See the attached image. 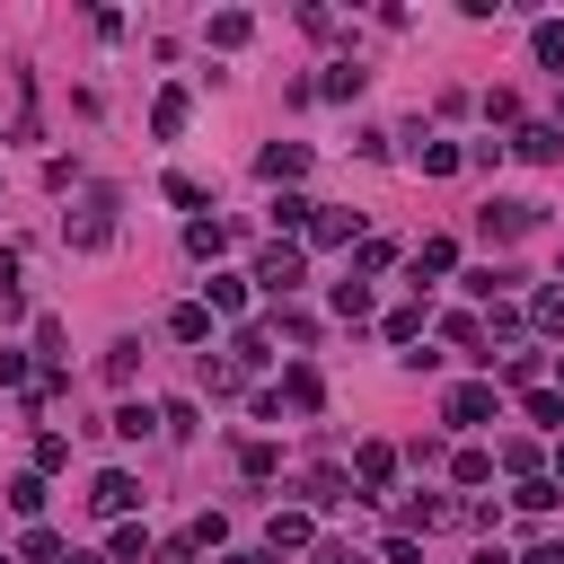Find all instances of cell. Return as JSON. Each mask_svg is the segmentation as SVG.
I'll use <instances>...</instances> for the list:
<instances>
[{
	"label": "cell",
	"mask_w": 564,
	"mask_h": 564,
	"mask_svg": "<svg viewBox=\"0 0 564 564\" xmlns=\"http://www.w3.org/2000/svg\"><path fill=\"white\" fill-rule=\"evenodd\" d=\"M0 564H9V555H0Z\"/></svg>",
	"instance_id": "7bdbcfd3"
},
{
	"label": "cell",
	"mask_w": 564,
	"mask_h": 564,
	"mask_svg": "<svg viewBox=\"0 0 564 564\" xmlns=\"http://www.w3.org/2000/svg\"><path fill=\"white\" fill-rule=\"evenodd\" d=\"M511 150L546 167V159H564V123H520V132H511Z\"/></svg>",
	"instance_id": "30bf717a"
},
{
	"label": "cell",
	"mask_w": 564,
	"mask_h": 564,
	"mask_svg": "<svg viewBox=\"0 0 564 564\" xmlns=\"http://www.w3.org/2000/svg\"><path fill=\"white\" fill-rule=\"evenodd\" d=\"M88 502H97V511H106V520H123V511H132V502H141V485H132V476H123V467H106V476H97V485H88Z\"/></svg>",
	"instance_id": "ba28073f"
},
{
	"label": "cell",
	"mask_w": 564,
	"mask_h": 564,
	"mask_svg": "<svg viewBox=\"0 0 564 564\" xmlns=\"http://www.w3.org/2000/svg\"><path fill=\"white\" fill-rule=\"evenodd\" d=\"M352 476H361V485H388V476H397V449H388V441H361V449H352Z\"/></svg>",
	"instance_id": "5bb4252c"
},
{
	"label": "cell",
	"mask_w": 564,
	"mask_h": 564,
	"mask_svg": "<svg viewBox=\"0 0 564 564\" xmlns=\"http://www.w3.org/2000/svg\"><path fill=\"white\" fill-rule=\"evenodd\" d=\"M238 467H247V476H256V485H264V476H273V467H282V449H273V441H247V449H238Z\"/></svg>",
	"instance_id": "f1b7e54d"
},
{
	"label": "cell",
	"mask_w": 564,
	"mask_h": 564,
	"mask_svg": "<svg viewBox=\"0 0 564 564\" xmlns=\"http://www.w3.org/2000/svg\"><path fill=\"white\" fill-rule=\"evenodd\" d=\"M300 546H308V511H273V520H264V555L282 564V555H300Z\"/></svg>",
	"instance_id": "9c48e42d"
},
{
	"label": "cell",
	"mask_w": 564,
	"mask_h": 564,
	"mask_svg": "<svg viewBox=\"0 0 564 564\" xmlns=\"http://www.w3.org/2000/svg\"><path fill=\"white\" fill-rule=\"evenodd\" d=\"M247 282H264V291H273V300H282V291H291V282H300V247H264V256H256V273H247Z\"/></svg>",
	"instance_id": "5b68a950"
},
{
	"label": "cell",
	"mask_w": 564,
	"mask_h": 564,
	"mask_svg": "<svg viewBox=\"0 0 564 564\" xmlns=\"http://www.w3.org/2000/svg\"><path fill=\"white\" fill-rule=\"evenodd\" d=\"M529 423H546V432H564V397H555V388H529Z\"/></svg>",
	"instance_id": "83f0119b"
},
{
	"label": "cell",
	"mask_w": 564,
	"mask_h": 564,
	"mask_svg": "<svg viewBox=\"0 0 564 564\" xmlns=\"http://www.w3.org/2000/svg\"><path fill=\"white\" fill-rule=\"evenodd\" d=\"M247 35H256V26H247V9H220V18H212V44H220V53H238Z\"/></svg>",
	"instance_id": "ffe728a7"
},
{
	"label": "cell",
	"mask_w": 564,
	"mask_h": 564,
	"mask_svg": "<svg viewBox=\"0 0 564 564\" xmlns=\"http://www.w3.org/2000/svg\"><path fill=\"white\" fill-rule=\"evenodd\" d=\"M555 485H564V441H555Z\"/></svg>",
	"instance_id": "ab89813d"
},
{
	"label": "cell",
	"mask_w": 564,
	"mask_h": 564,
	"mask_svg": "<svg viewBox=\"0 0 564 564\" xmlns=\"http://www.w3.org/2000/svg\"><path fill=\"white\" fill-rule=\"evenodd\" d=\"M18 555H26V564H70V555H62V538H53V529H26V546H18Z\"/></svg>",
	"instance_id": "1f68e13d"
},
{
	"label": "cell",
	"mask_w": 564,
	"mask_h": 564,
	"mask_svg": "<svg viewBox=\"0 0 564 564\" xmlns=\"http://www.w3.org/2000/svg\"><path fill=\"white\" fill-rule=\"evenodd\" d=\"M282 405H291V414H317V405H326V379H317L308 361H291V370H282Z\"/></svg>",
	"instance_id": "8992f818"
},
{
	"label": "cell",
	"mask_w": 564,
	"mask_h": 564,
	"mask_svg": "<svg viewBox=\"0 0 564 564\" xmlns=\"http://www.w3.org/2000/svg\"><path fill=\"white\" fill-rule=\"evenodd\" d=\"M361 79H370V70H361V62H335V70H326V79H317V97H361Z\"/></svg>",
	"instance_id": "44dd1931"
},
{
	"label": "cell",
	"mask_w": 564,
	"mask_h": 564,
	"mask_svg": "<svg viewBox=\"0 0 564 564\" xmlns=\"http://www.w3.org/2000/svg\"><path fill=\"white\" fill-rule=\"evenodd\" d=\"M529 326H538V335H564V291H538V300H529Z\"/></svg>",
	"instance_id": "d4e9b609"
},
{
	"label": "cell",
	"mask_w": 564,
	"mask_h": 564,
	"mask_svg": "<svg viewBox=\"0 0 564 564\" xmlns=\"http://www.w3.org/2000/svg\"><path fill=\"white\" fill-rule=\"evenodd\" d=\"M150 564H194V538H167V546H150Z\"/></svg>",
	"instance_id": "e575fe53"
},
{
	"label": "cell",
	"mask_w": 564,
	"mask_h": 564,
	"mask_svg": "<svg viewBox=\"0 0 564 564\" xmlns=\"http://www.w3.org/2000/svg\"><path fill=\"white\" fill-rule=\"evenodd\" d=\"M476 229H485V238H529V229H538V203H520V194H494V203L476 212Z\"/></svg>",
	"instance_id": "7a4b0ae2"
},
{
	"label": "cell",
	"mask_w": 564,
	"mask_h": 564,
	"mask_svg": "<svg viewBox=\"0 0 564 564\" xmlns=\"http://www.w3.org/2000/svg\"><path fill=\"white\" fill-rule=\"evenodd\" d=\"M317 564H370L361 546H317Z\"/></svg>",
	"instance_id": "8d00e7d4"
},
{
	"label": "cell",
	"mask_w": 564,
	"mask_h": 564,
	"mask_svg": "<svg viewBox=\"0 0 564 564\" xmlns=\"http://www.w3.org/2000/svg\"><path fill=\"white\" fill-rule=\"evenodd\" d=\"M308 238H317V247H352V238H361V212H335V203H317Z\"/></svg>",
	"instance_id": "8fae6325"
},
{
	"label": "cell",
	"mask_w": 564,
	"mask_h": 564,
	"mask_svg": "<svg viewBox=\"0 0 564 564\" xmlns=\"http://www.w3.org/2000/svg\"><path fill=\"white\" fill-rule=\"evenodd\" d=\"M335 317H352V326L370 317V282H361V273H344V282H335Z\"/></svg>",
	"instance_id": "e0dca14e"
},
{
	"label": "cell",
	"mask_w": 564,
	"mask_h": 564,
	"mask_svg": "<svg viewBox=\"0 0 564 564\" xmlns=\"http://www.w3.org/2000/svg\"><path fill=\"white\" fill-rule=\"evenodd\" d=\"M555 379H564V361H555Z\"/></svg>",
	"instance_id": "b9f144b4"
},
{
	"label": "cell",
	"mask_w": 564,
	"mask_h": 564,
	"mask_svg": "<svg viewBox=\"0 0 564 564\" xmlns=\"http://www.w3.org/2000/svg\"><path fill=\"white\" fill-rule=\"evenodd\" d=\"M220 564H273V555H220Z\"/></svg>",
	"instance_id": "f35d334b"
},
{
	"label": "cell",
	"mask_w": 564,
	"mask_h": 564,
	"mask_svg": "<svg viewBox=\"0 0 564 564\" xmlns=\"http://www.w3.org/2000/svg\"><path fill=\"white\" fill-rule=\"evenodd\" d=\"M62 247H79V256L115 247V194H106V185H88V194L62 212Z\"/></svg>",
	"instance_id": "6da1fadb"
},
{
	"label": "cell",
	"mask_w": 564,
	"mask_h": 564,
	"mask_svg": "<svg viewBox=\"0 0 564 564\" xmlns=\"http://www.w3.org/2000/svg\"><path fill=\"white\" fill-rule=\"evenodd\" d=\"M167 335H176V344H212V308H203V300H185V308L167 317Z\"/></svg>",
	"instance_id": "2e32d148"
},
{
	"label": "cell",
	"mask_w": 564,
	"mask_h": 564,
	"mask_svg": "<svg viewBox=\"0 0 564 564\" xmlns=\"http://www.w3.org/2000/svg\"><path fill=\"white\" fill-rule=\"evenodd\" d=\"M35 352H44L53 370H62V317H35Z\"/></svg>",
	"instance_id": "836d02e7"
},
{
	"label": "cell",
	"mask_w": 564,
	"mask_h": 564,
	"mask_svg": "<svg viewBox=\"0 0 564 564\" xmlns=\"http://www.w3.org/2000/svg\"><path fill=\"white\" fill-rule=\"evenodd\" d=\"M449 264H458V238H423V256H414V282H423V273H449Z\"/></svg>",
	"instance_id": "603a6c76"
},
{
	"label": "cell",
	"mask_w": 564,
	"mask_h": 564,
	"mask_svg": "<svg viewBox=\"0 0 564 564\" xmlns=\"http://www.w3.org/2000/svg\"><path fill=\"white\" fill-rule=\"evenodd\" d=\"M300 167H308V141H273V150H256V176H264V185H291Z\"/></svg>",
	"instance_id": "277c9868"
},
{
	"label": "cell",
	"mask_w": 564,
	"mask_h": 564,
	"mask_svg": "<svg viewBox=\"0 0 564 564\" xmlns=\"http://www.w3.org/2000/svg\"><path fill=\"white\" fill-rule=\"evenodd\" d=\"M203 308L238 317V308H247V282H238V273H212V282H203Z\"/></svg>",
	"instance_id": "9a60e30c"
},
{
	"label": "cell",
	"mask_w": 564,
	"mask_h": 564,
	"mask_svg": "<svg viewBox=\"0 0 564 564\" xmlns=\"http://www.w3.org/2000/svg\"><path fill=\"white\" fill-rule=\"evenodd\" d=\"M308 220H317V203H308V194H291V185H282V203H273V229H308Z\"/></svg>",
	"instance_id": "7402d4cb"
},
{
	"label": "cell",
	"mask_w": 564,
	"mask_h": 564,
	"mask_svg": "<svg viewBox=\"0 0 564 564\" xmlns=\"http://www.w3.org/2000/svg\"><path fill=\"white\" fill-rule=\"evenodd\" d=\"M308 502H326V511L352 502V476H344V467H317V476H308Z\"/></svg>",
	"instance_id": "ac0fdd59"
},
{
	"label": "cell",
	"mask_w": 564,
	"mask_h": 564,
	"mask_svg": "<svg viewBox=\"0 0 564 564\" xmlns=\"http://www.w3.org/2000/svg\"><path fill=\"white\" fill-rule=\"evenodd\" d=\"M141 555H150V538L123 520V529H115V546H106V564H141Z\"/></svg>",
	"instance_id": "4dcf8cb0"
},
{
	"label": "cell",
	"mask_w": 564,
	"mask_h": 564,
	"mask_svg": "<svg viewBox=\"0 0 564 564\" xmlns=\"http://www.w3.org/2000/svg\"><path fill=\"white\" fill-rule=\"evenodd\" d=\"M405 159H414V167H423V176H458V150H449V141H441V132H423V123H414V132H405Z\"/></svg>",
	"instance_id": "3957f363"
},
{
	"label": "cell",
	"mask_w": 564,
	"mask_h": 564,
	"mask_svg": "<svg viewBox=\"0 0 564 564\" xmlns=\"http://www.w3.org/2000/svg\"><path fill=\"white\" fill-rule=\"evenodd\" d=\"M185 115H194V97H185V88H159V106H150V132H159V141H176V132H185Z\"/></svg>",
	"instance_id": "7c38bea8"
},
{
	"label": "cell",
	"mask_w": 564,
	"mask_h": 564,
	"mask_svg": "<svg viewBox=\"0 0 564 564\" xmlns=\"http://www.w3.org/2000/svg\"><path fill=\"white\" fill-rule=\"evenodd\" d=\"M449 476H458V485H485V476H494V449H458Z\"/></svg>",
	"instance_id": "f546056e"
},
{
	"label": "cell",
	"mask_w": 564,
	"mask_h": 564,
	"mask_svg": "<svg viewBox=\"0 0 564 564\" xmlns=\"http://www.w3.org/2000/svg\"><path fill=\"white\" fill-rule=\"evenodd\" d=\"M26 379V352H0V388H18Z\"/></svg>",
	"instance_id": "d590c367"
},
{
	"label": "cell",
	"mask_w": 564,
	"mask_h": 564,
	"mask_svg": "<svg viewBox=\"0 0 564 564\" xmlns=\"http://www.w3.org/2000/svg\"><path fill=\"white\" fill-rule=\"evenodd\" d=\"M520 564H564V546H529V555H520Z\"/></svg>",
	"instance_id": "74e56055"
},
{
	"label": "cell",
	"mask_w": 564,
	"mask_h": 564,
	"mask_svg": "<svg viewBox=\"0 0 564 564\" xmlns=\"http://www.w3.org/2000/svg\"><path fill=\"white\" fill-rule=\"evenodd\" d=\"M555 494H564V485H555V476H529V485H520V494H511V502H520V511H546V502H555Z\"/></svg>",
	"instance_id": "d6a6232c"
},
{
	"label": "cell",
	"mask_w": 564,
	"mask_h": 564,
	"mask_svg": "<svg viewBox=\"0 0 564 564\" xmlns=\"http://www.w3.org/2000/svg\"><path fill=\"white\" fill-rule=\"evenodd\" d=\"M441 414H449V423H494V388H485V379H467V388H449V397H441Z\"/></svg>",
	"instance_id": "52a82bcc"
},
{
	"label": "cell",
	"mask_w": 564,
	"mask_h": 564,
	"mask_svg": "<svg viewBox=\"0 0 564 564\" xmlns=\"http://www.w3.org/2000/svg\"><path fill=\"white\" fill-rule=\"evenodd\" d=\"M70 564H106V555H70Z\"/></svg>",
	"instance_id": "60d3db41"
},
{
	"label": "cell",
	"mask_w": 564,
	"mask_h": 564,
	"mask_svg": "<svg viewBox=\"0 0 564 564\" xmlns=\"http://www.w3.org/2000/svg\"><path fill=\"white\" fill-rule=\"evenodd\" d=\"M529 44H538V62L564 79V18H538V35H529Z\"/></svg>",
	"instance_id": "d6986e66"
},
{
	"label": "cell",
	"mask_w": 564,
	"mask_h": 564,
	"mask_svg": "<svg viewBox=\"0 0 564 564\" xmlns=\"http://www.w3.org/2000/svg\"><path fill=\"white\" fill-rule=\"evenodd\" d=\"M106 432H115V441H141V432H159V414H150V405H115Z\"/></svg>",
	"instance_id": "cb8c5ba5"
},
{
	"label": "cell",
	"mask_w": 564,
	"mask_h": 564,
	"mask_svg": "<svg viewBox=\"0 0 564 564\" xmlns=\"http://www.w3.org/2000/svg\"><path fill=\"white\" fill-rule=\"evenodd\" d=\"M388 264H397V247H388V238H361V256H352V273L370 282V273H388Z\"/></svg>",
	"instance_id": "484cf974"
},
{
	"label": "cell",
	"mask_w": 564,
	"mask_h": 564,
	"mask_svg": "<svg viewBox=\"0 0 564 564\" xmlns=\"http://www.w3.org/2000/svg\"><path fill=\"white\" fill-rule=\"evenodd\" d=\"M132 370H141V344L115 335V344H106V379H132Z\"/></svg>",
	"instance_id": "4316f807"
},
{
	"label": "cell",
	"mask_w": 564,
	"mask_h": 564,
	"mask_svg": "<svg viewBox=\"0 0 564 564\" xmlns=\"http://www.w3.org/2000/svg\"><path fill=\"white\" fill-rule=\"evenodd\" d=\"M185 256L220 264V256H229V220H185Z\"/></svg>",
	"instance_id": "4fadbf2b"
}]
</instances>
